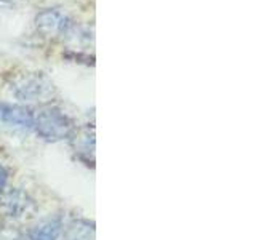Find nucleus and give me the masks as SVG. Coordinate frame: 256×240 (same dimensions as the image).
Instances as JSON below:
<instances>
[{
	"mask_svg": "<svg viewBox=\"0 0 256 240\" xmlns=\"http://www.w3.org/2000/svg\"><path fill=\"white\" fill-rule=\"evenodd\" d=\"M37 126L46 138L58 140L60 136H64L68 133L69 122L68 117L61 114L58 109H48L37 117Z\"/></svg>",
	"mask_w": 256,
	"mask_h": 240,
	"instance_id": "obj_1",
	"label": "nucleus"
},
{
	"mask_svg": "<svg viewBox=\"0 0 256 240\" xmlns=\"http://www.w3.org/2000/svg\"><path fill=\"white\" fill-rule=\"evenodd\" d=\"M0 118L13 125H24V126L32 125V122H34L29 110L10 106V104H0Z\"/></svg>",
	"mask_w": 256,
	"mask_h": 240,
	"instance_id": "obj_2",
	"label": "nucleus"
},
{
	"mask_svg": "<svg viewBox=\"0 0 256 240\" xmlns=\"http://www.w3.org/2000/svg\"><path fill=\"white\" fill-rule=\"evenodd\" d=\"M61 230L60 221H48L42 226H37L36 230L32 232L30 240H56Z\"/></svg>",
	"mask_w": 256,
	"mask_h": 240,
	"instance_id": "obj_3",
	"label": "nucleus"
},
{
	"mask_svg": "<svg viewBox=\"0 0 256 240\" xmlns=\"http://www.w3.org/2000/svg\"><path fill=\"white\" fill-rule=\"evenodd\" d=\"M37 22L40 28H44L50 32H56L64 28V16L58 12H53V10H48L45 13H42L37 18Z\"/></svg>",
	"mask_w": 256,
	"mask_h": 240,
	"instance_id": "obj_4",
	"label": "nucleus"
},
{
	"mask_svg": "<svg viewBox=\"0 0 256 240\" xmlns=\"http://www.w3.org/2000/svg\"><path fill=\"white\" fill-rule=\"evenodd\" d=\"M68 240H93V230L88 229V226L72 228Z\"/></svg>",
	"mask_w": 256,
	"mask_h": 240,
	"instance_id": "obj_5",
	"label": "nucleus"
},
{
	"mask_svg": "<svg viewBox=\"0 0 256 240\" xmlns=\"http://www.w3.org/2000/svg\"><path fill=\"white\" fill-rule=\"evenodd\" d=\"M6 181H8V173L5 168L0 165V196L4 194V190L6 188Z\"/></svg>",
	"mask_w": 256,
	"mask_h": 240,
	"instance_id": "obj_6",
	"label": "nucleus"
},
{
	"mask_svg": "<svg viewBox=\"0 0 256 240\" xmlns=\"http://www.w3.org/2000/svg\"><path fill=\"white\" fill-rule=\"evenodd\" d=\"M6 240H21V237H10V238H6Z\"/></svg>",
	"mask_w": 256,
	"mask_h": 240,
	"instance_id": "obj_7",
	"label": "nucleus"
}]
</instances>
